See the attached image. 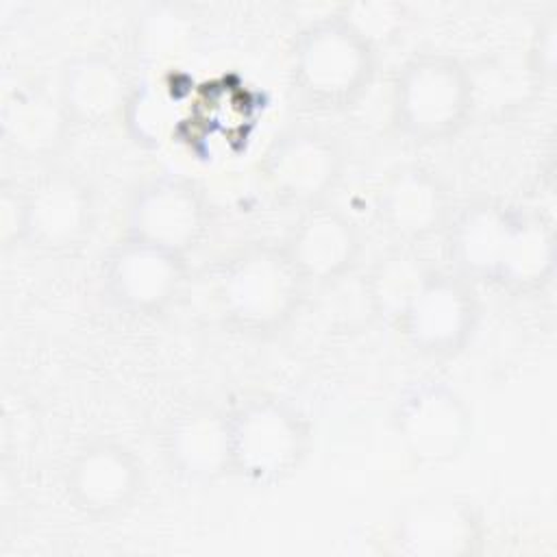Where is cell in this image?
Segmentation results:
<instances>
[{
  "label": "cell",
  "mask_w": 557,
  "mask_h": 557,
  "mask_svg": "<svg viewBox=\"0 0 557 557\" xmlns=\"http://www.w3.org/2000/svg\"><path fill=\"white\" fill-rule=\"evenodd\" d=\"M205 191L183 176L161 174L141 181L126 202L124 235L187 257L207 235Z\"/></svg>",
  "instance_id": "cell-12"
},
{
  "label": "cell",
  "mask_w": 557,
  "mask_h": 557,
  "mask_svg": "<svg viewBox=\"0 0 557 557\" xmlns=\"http://www.w3.org/2000/svg\"><path fill=\"white\" fill-rule=\"evenodd\" d=\"M63 492L89 520L126 516L146 490V466L137 450L113 435H96L74 448L63 466Z\"/></svg>",
  "instance_id": "cell-9"
},
{
  "label": "cell",
  "mask_w": 557,
  "mask_h": 557,
  "mask_svg": "<svg viewBox=\"0 0 557 557\" xmlns=\"http://www.w3.org/2000/svg\"><path fill=\"white\" fill-rule=\"evenodd\" d=\"M483 535L481 511L468 496L429 492L398 507L389 546L403 557H468L481 548Z\"/></svg>",
  "instance_id": "cell-11"
},
{
  "label": "cell",
  "mask_w": 557,
  "mask_h": 557,
  "mask_svg": "<svg viewBox=\"0 0 557 557\" xmlns=\"http://www.w3.org/2000/svg\"><path fill=\"white\" fill-rule=\"evenodd\" d=\"M281 246L309 289L329 287L357 270L363 233L350 213L329 200L300 209Z\"/></svg>",
  "instance_id": "cell-14"
},
{
  "label": "cell",
  "mask_w": 557,
  "mask_h": 557,
  "mask_svg": "<svg viewBox=\"0 0 557 557\" xmlns=\"http://www.w3.org/2000/svg\"><path fill=\"white\" fill-rule=\"evenodd\" d=\"M0 242L2 246L20 244V189L2 187L0 194Z\"/></svg>",
  "instance_id": "cell-22"
},
{
  "label": "cell",
  "mask_w": 557,
  "mask_h": 557,
  "mask_svg": "<svg viewBox=\"0 0 557 557\" xmlns=\"http://www.w3.org/2000/svg\"><path fill=\"white\" fill-rule=\"evenodd\" d=\"M98 202L91 183L52 165L20 189V244L44 255L83 248L96 228Z\"/></svg>",
  "instance_id": "cell-8"
},
{
  "label": "cell",
  "mask_w": 557,
  "mask_h": 557,
  "mask_svg": "<svg viewBox=\"0 0 557 557\" xmlns=\"http://www.w3.org/2000/svg\"><path fill=\"white\" fill-rule=\"evenodd\" d=\"M392 431L413 466L437 468L463 455L472 440L474 413L455 385L420 379L394 400Z\"/></svg>",
  "instance_id": "cell-6"
},
{
  "label": "cell",
  "mask_w": 557,
  "mask_h": 557,
  "mask_svg": "<svg viewBox=\"0 0 557 557\" xmlns=\"http://www.w3.org/2000/svg\"><path fill=\"white\" fill-rule=\"evenodd\" d=\"M4 144L22 159L46 161L54 157L72 131L57 91L44 87L13 89L0 111Z\"/></svg>",
  "instance_id": "cell-18"
},
{
  "label": "cell",
  "mask_w": 557,
  "mask_h": 557,
  "mask_svg": "<svg viewBox=\"0 0 557 557\" xmlns=\"http://www.w3.org/2000/svg\"><path fill=\"white\" fill-rule=\"evenodd\" d=\"M187 285V257L124 235L102 263V287L113 307L131 315L168 311Z\"/></svg>",
  "instance_id": "cell-13"
},
{
  "label": "cell",
  "mask_w": 557,
  "mask_h": 557,
  "mask_svg": "<svg viewBox=\"0 0 557 557\" xmlns=\"http://www.w3.org/2000/svg\"><path fill=\"white\" fill-rule=\"evenodd\" d=\"M161 453L172 474L187 483H215L231 476V440L226 409L209 403H187L165 420Z\"/></svg>",
  "instance_id": "cell-16"
},
{
  "label": "cell",
  "mask_w": 557,
  "mask_h": 557,
  "mask_svg": "<svg viewBox=\"0 0 557 557\" xmlns=\"http://www.w3.org/2000/svg\"><path fill=\"white\" fill-rule=\"evenodd\" d=\"M379 72L376 41L346 13L302 24L289 46V87L318 113H344L372 89Z\"/></svg>",
  "instance_id": "cell-2"
},
{
  "label": "cell",
  "mask_w": 557,
  "mask_h": 557,
  "mask_svg": "<svg viewBox=\"0 0 557 557\" xmlns=\"http://www.w3.org/2000/svg\"><path fill=\"white\" fill-rule=\"evenodd\" d=\"M479 320L476 285L453 268H435L394 326L420 357L455 359L474 339Z\"/></svg>",
  "instance_id": "cell-10"
},
{
  "label": "cell",
  "mask_w": 557,
  "mask_h": 557,
  "mask_svg": "<svg viewBox=\"0 0 557 557\" xmlns=\"http://www.w3.org/2000/svg\"><path fill=\"white\" fill-rule=\"evenodd\" d=\"M57 96L72 128H104L122 117L131 85L109 52L87 50L61 67Z\"/></svg>",
  "instance_id": "cell-17"
},
{
  "label": "cell",
  "mask_w": 557,
  "mask_h": 557,
  "mask_svg": "<svg viewBox=\"0 0 557 557\" xmlns=\"http://www.w3.org/2000/svg\"><path fill=\"white\" fill-rule=\"evenodd\" d=\"M374 213L389 235L422 242L446 231L453 218L450 191L433 168L398 163L374 189Z\"/></svg>",
  "instance_id": "cell-15"
},
{
  "label": "cell",
  "mask_w": 557,
  "mask_h": 557,
  "mask_svg": "<svg viewBox=\"0 0 557 557\" xmlns=\"http://www.w3.org/2000/svg\"><path fill=\"white\" fill-rule=\"evenodd\" d=\"M435 268L409 246L379 255L363 281V296L370 311L394 326Z\"/></svg>",
  "instance_id": "cell-19"
},
{
  "label": "cell",
  "mask_w": 557,
  "mask_h": 557,
  "mask_svg": "<svg viewBox=\"0 0 557 557\" xmlns=\"http://www.w3.org/2000/svg\"><path fill=\"white\" fill-rule=\"evenodd\" d=\"M231 476L268 487L292 479L313 444L309 416L276 392H246L228 409Z\"/></svg>",
  "instance_id": "cell-5"
},
{
  "label": "cell",
  "mask_w": 557,
  "mask_h": 557,
  "mask_svg": "<svg viewBox=\"0 0 557 557\" xmlns=\"http://www.w3.org/2000/svg\"><path fill=\"white\" fill-rule=\"evenodd\" d=\"M122 122H126L135 141L144 146H159L170 124L168 102L154 85H141V89L137 85V89H131Z\"/></svg>",
  "instance_id": "cell-20"
},
{
  "label": "cell",
  "mask_w": 557,
  "mask_h": 557,
  "mask_svg": "<svg viewBox=\"0 0 557 557\" xmlns=\"http://www.w3.org/2000/svg\"><path fill=\"white\" fill-rule=\"evenodd\" d=\"M259 170L268 191L300 211L331 200L344 181L346 148L322 126L292 124L270 137Z\"/></svg>",
  "instance_id": "cell-7"
},
{
  "label": "cell",
  "mask_w": 557,
  "mask_h": 557,
  "mask_svg": "<svg viewBox=\"0 0 557 557\" xmlns=\"http://www.w3.org/2000/svg\"><path fill=\"white\" fill-rule=\"evenodd\" d=\"M476 115L470 63L446 50H416L392 76L389 122L413 146L455 139Z\"/></svg>",
  "instance_id": "cell-4"
},
{
  "label": "cell",
  "mask_w": 557,
  "mask_h": 557,
  "mask_svg": "<svg viewBox=\"0 0 557 557\" xmlns=\"http://www.w3.org/2000/svg\"><path fill=\"white\" fill-rule=\"evenodd\" d=\"M444 235L453 270L474 285L535 294L553 283L555 228L531 209L498 198H474L453 211Z\"/></svg>",
  "instance_id": "cell-1"
},
{
  "label": "cell",
  "mask_w": 557,
  "mask_h": 557,
  "mask_svg": "<svg viewBox=\"0 0 557 557\" xmlns=\"http://www.w3.org/2000/svg\"><path fill=\"white\" fill-rule=\"evenodd\" d=\"M522 52L537 89L548 87L555 78V65H557V13L555 11H548L537 20L531 33V39Z\"/></svg>",
  "instance_id": "cell-21"
},
{
  "label": "cell",
  "mask_w": 557,
  "mask_h": 557,
  "mask_svg": "<svg viewBox=\"0 0 557 557\" xmlns=\"http://www.w3.org/2000/svg\"><path fill=\"white\" fill-rule=\"evenodd\" d=\"M309 285L281 242H248L231 250L213 274L220 318L246 337H272L287 329L305 305Z\"/></svg>",
  "instance_id": "cell-3"
}]
</instances>
